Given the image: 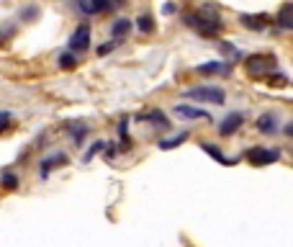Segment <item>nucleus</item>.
Instances as JSON below:
<instances>
[{"mask_svg":"<svg viewBox=\"0 0 293 247\" xmlns=\"http://www.w3.org/2000/svg\"><path fill=\"white\" fill-rule=\"evenodd\" d=\"M244 70L249 77H268L275 72V59L268 54H252V57H247Z\"/></svg>","mask_w":293,"mask_h":247,"instance_id":"1","label":"nucleus"},{"mask_svg":"<svg viewBox=\"0 0 293 247\" xmlns=\"http://www.w3.org/2000/svg\"><path fill=\"white\" fill-rule=\"evenodd\" d=\"M185 98L190 101H201V103H214V106H221L226 101V93L221 88H214V85H201V88H190L185 90Z\"/></svg>","mask_w":293,"mask_h":247,"instance_id":"2","label":"nucleus"},{"mask_svg":"<svg viewBox=\"0 0 293 247\" xmlns=\"http://www.w3.org/2000/svg\"><path fill=\"white\" fill-rule=\"evenodd\" d=\"M185 23L198 28V34H203V36H216L221 31V21L216 16H206V18L203 16H188Z\"/></svg>","mask_w":293,"mask_h":247,"instance_id":"3","label":"nucleus"},{"mask_svg":"<svg viewBox=\"0 0 293 247\" xmlns=\"http://www.w3.org/2000/svg\"><path fill=\"white\" fill-rule=\"evenodd\" d=\"M280 160V152L278 149H268V147H252L247 149V162L249 165H257V168H263V165H273Z\"/></svg>","mask_w":293,"mask_h":247,"instance_id":"4","label":"nucleus"},{"mask_svg":"<svg viewBox=\"0 0 293 247\" xmlns=\"http://www.w3.org/2000/svg\"><path fill=\"white\" fill-rule=\"evenodd\" d=\"M90 47V26H77L70 36V49L72 52H85Z\"/></svg>","mask_w":293,"mask_h":247,"instance_id":"5","label":"nucleus"},{"mask_svg":"<svg viewBox=\"0 0 293 247\" xmlns=\"http://www.w3.org/2000/svg\"><path fill=\"white\" fill-rule=\"evenodd\" d=\"M242 123H244V113H242V111H234V113H229V116L219 123V134H221V137H232L234 132H239Z\"/></svg>","mask_w":293,"mask_h":247,"instance_id":"6","label":"nucleus"},{"mask_svg":"<svg viewBox=\"0 0 293 247\" xmlns=\"http://www.w3.org/2000/svg\"><path fill=\"white\" fill-rule=\"evenodd\" d=\"M175 113L178 116H183V118H206V121H211V113L208 111H203V108H196V106H183V103H178L175 106Z\"/></svg>","mask_w":293,"mask_h":247,"instance_id":"7","label":"nucleus"},{"mask_svg":"<svg viewBox=\"0 0 293 247\" xmlns=\"http://www.w3.org/2000/svg\"><path fill=\"white\" fill-rule=\"evenodd\" d=\"M275 23H278L283 31H293V3H285V6L278 11Z\"/></svg>","mask_w":293,"mask_h":247,"instance_id":"8","label":"nucleus"},{"mask_svg":"<svg viewBox=\"0 0 293 247\" xmlns=\"http://www.w3.org/2000/svg\"><path fill=\"white\" fill-rule=\"evenodd\" d=\"M64 162H67V155H64V152H54L52 157H47V160H41V168H39L41 178H47L52 168H57V165H64Z\"/></svg>","mask_w":293,"mask_h":247,"instance_id":"9","label":"nucleus"},{"mask_svg":"<svg viewBox=\"0 0 293 247\" xmlns=\"http://www.w3.org/2000/svg\"><path fill=\"white\" fill-rule=\"evenodd\" d=\"M239 21H242V26L252 28V31H263L273 18H268V16H239Z\"/></svg>","mask_w":293,"mask_h":247,"instance_id":"10","label":"nucleus"},{"mask_svg":"<svg viewBox=\"0 0 293 247\" xmlns=\"http://www.w3.org/2000/svg\"><path fill=\"white\" fill-rule=\"evenodd\" d=\"M67 132H70V134H72V139L82 147V139H85V134H88V127H85V123L72 121V123H67Z\"/></svg>","mask_w":293,"mask_h":247,"instance_id":"11","label":"nucleus"},{"mask_svg":"<svg viewBox=\"0 0 293 247\" xmlns=\"http://www.w3.org/2000/svg\"><path fill=\"white\" fill-rule=\"evenodd\" d=\"M139 118L142 121H152L154 127H170V121H167V116L162 111H149V113H142Z\"/></svg>","mask_w":293,"mask_h":247,"instance_id":"12","label":"nucleus"},{"mask_svg":"<svg viewBox=\"0 0 293 247\" xmlns=\"http://www.w3.org/2000/svg\"><path fill=\"white\" fill-rule=\"evenodd\" d=\"M257 132H263V134H273L275 132V116L273 113H265V116L257 118Z\"/></svg>","mask_w":293,"mask_h":247,"instance_id":"13","label":"nucleus"},{"mask_svg":"<svg viewBox=\"0 0 293 247\" xmlns=\"http://www.w3.org/2000/svg\"><path fill=\"white\" fill-rule=\"evenodd\" d=\"M201 149H203L206 155H211L214 160L224 162V165H232V160H226V157H224V152H221V149H219L216 144H211V142H203V144H201Z\"/></svg>","mask_w":293,"mask_h":247,"instance_id":"14","label":"nucleus"},{"mask_svg":"<svg viewBox=\"0 0 293 247\" xmlns=\"http://www.w3.org/2000/svg\"><path fill=\"white\" fill-rule=\"evenodd\" d=\"M185 139H188V132H180V134H175V137H170V139H162L157 147H159V149H175V147H180Z\"/></svg>","mask_w":293,"mask_h":247,"instance_id":"15","label":"nucleus"},{"mask_svg":"<svg viewBox=\"0 0 293 247\" xmlns=\"http://www.w3.org/2000/svg\"><path fill=\"white\" fill-rule=\"evenodd\" d=\"M129 28H132V21L118 18V21L111 26V34H113V39H121V36H126V34H129Z\"/></svg>","mask_w":293,"mask_h":247,"instance_id":"16","label":"nucleus"},{"mask_svg":"<svg viewBox=\"0 0 293 247\" xmlns=\"http://www.w3.org/2000/svg\"><path fill=\"white\" fill-rule=\"evenodd\" d=\"M137 28H139L142 34H152V31H154V23H152V16H144V13H142V16L137 18Z\"/></svg>","mask_w":293,"mask_h":247,"instance_id":"17","label":"nucleus"},{"mask_svg":"<svg viewBox=\"0 0 293 247\" xmlns=\"http://www.w3.org/2000/svg\"><path fill=\"white\" fill-rule=\"evenodd\" d=\"M219 70H221V72H229V65H226V67H224L221 62H206V65H198V72H206V75H208V72H219Z\"/></svg>","mask_w":293,"mask_h":247,"instance_id":"18","label":"nucleus"},{"mask_svg":"<svg viewBox=\"0 0 293 247\" xmlns=\"http://www.w3.org/2000/svg\"><path fill=\"white\" fill-rule=\"evenodd\" d=\"M59 67L62 70H75V65H77V59H75V54L72 52H64V54H59Z\"/></svg>","mask_w":293,"mask_h":247,"instance_id":"19","label":"nucleus"},{"mask_svg":"<svg viewBox=\"0 0 293 247\" xmlns=\"http://www.w3.org/2000/svg\"><path fill=\"white\" fill-rule=\"evenodd\" d=\"M106 149V142H93L90 147H88V152H85V157H82V162H90L98 152H103Z\"/></svg>","mask_w":293,"mask_h":247,"instance_id":"20","label":"nucleus"},{"mask_svg":"<svg viewBox=\"0 0 293 247\" xmlns=\"http://www.w3.org/2000/svg\"><path fill=\"white\" fill-rule=\"evenodd\" d=\"M285 82H290L285 75H278V72L268 75V85H273V88H280V85H285Z\"/></svg>","mask_w":293,"mask_h":247,"instance_id":"21","label":"nucleus"},{"mask_svg":"<svg viewBox=\"0 0 293 247\" xmlns=\"http://www.w3.org/2000/svg\"><path fill=\"white\" fill-rule=\"evenodd\" d=\"M90 6H93V13H106V11H111L108 0H90Z\"/></svg>","mask_w":293,"mask_h":247,"instance_id":"22","label":"nucleus"},{"mask_svg":"<svg viewBox=\"0 0 293 247\" xmlns=\"http://www.w3.org/2000/svg\"><path fill=\"white\" fill-rule=\"evenodd\" d=\"M3 183H6V188H8V191H13V188L18 186V178H16V175H11V173L6 170V173H3Z\"/></svg>","mask_w":293,"mask_h":247,"instance_id":"23","label":"nucleus"},{"mask_svg":"<svg viewBox=\"0 0 293 247\" xmlns=\"http://www.w3.org/2000/svg\"><path fill=\"white\" fill-rule=\"evenodd\" d=\"M116 44H118V41H111V44H101V47H98V54H101V57H103V54H108Z\"/></svg>","mask_w":293,"mask_h":247,"instance_id":"24","label":"nucleus"},{"mask_svg":"<svg viewBox=\"0 0 293 247\" xmlns=\"http://www.w3.org/2000/svg\"><path fill=\"white\" fill-rule=\"evenodd\" d=\"M126 132H129V121L123 118V121L118 123V134H121V137H126Z\"/></svg>","mask_w":293,"mask_h":247,"instance_id":"25","label":"nucleus"},{"mask_svg":"<svg viewBox=\"0 0 293 247\" xmlns=\"http://www.w3.org/2000/svg\"><path fill=\"white\" fill-rule=\"evenodd\" d=\"M36 13H39L36 8H26V11H23L21 16H23V18H36Z\"/></svg>","mask_w":293,"mask_h":247,"instance_id":"26","label":"nucleus"},{"mask_svg":"<svg viewBox=\"0 0 293 247\" xmlns=\"http://www.w3.org/2000/svg\"><path fill=\"white\" fill-rule=\"evenodd\" d=\"M162 13H175V6H173V3H167V6H162Z\"/></svg>","mask_w":293,"mask_h":247,"instance_id":"27","label":"nucleus"},{"mask_svg":"<svg viewBox=\"0 0 293 247\" xmlns=\"http://www.w3.org/2000/svg\"><path fill=\"white\" fill-rule=\"evenodd\" d=\"M283 132H285V137H293V123H288V127H285Z\"/></svg>","mask_w":293,"mask_h":247,"instance_id":"28","label":"nucleus"}]
</instances>
